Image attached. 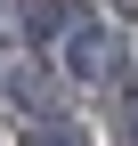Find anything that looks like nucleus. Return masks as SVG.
Instances as JSON below:
<instances>
[{
    "mask_svg": "<svg viewBox=\"0 0 138 146\" xmlns=\"http://www.w3.org/2000/svg\"><path fill=\"white\" fill-rule=\"evenodd\" d=\"M8 98L25 106V114H41V106H49V73L41 65H8Z\"/></svg>",
    "mask_w": 138,
    "mask_h": 146,
    "instance_id": "nucleus-2",
    "label": "nucleus"
},
{
    "mask_svg": "<svg viewBox=\"0 0 138 146\" xmlns=\"http://www.w3.org/2000/svg\"><path fill=\"white\" fill-rule=\"evenodd\" d=\"M25 146H81V130H73V122H33Z\"/></svg>",
    "mask_w": 138,
    "mask_h": 146,
    "instance_id": "nucleus-4",
    "label": "nucleus"
},
{
    "mask_svg": "<svg viewBox=\"0 0 138 146\" xmlns=\"http://www.w3.org/2000/svg\"><path fill=\"white\" fill-rule=\"evenodd\" d=\"M0 8H8V0H0Z\"/></svg>",
    "mask_w": 138,
    "mask_h": 146,
    "instance_id": "nucleus-7",
    "label": "nucleus"
},
{
    "mask_svg": "<svg viewBox=\"0 0 138 146\" xmlns=\"http://www.w3.org/2000/svg\"><path fill=\"white\" fill-rule=\"evenodd\" d=\"M25 33L41 41V33H65V0H33L25 8Z\"/></svg>",
    "mask_w": 138,
    "mask_h": 146,
    "instance_id": "nucleus-3",
    "label": "nucleus"
},
{
    "mask_svg": "<svg viewBox=\"0 0 138 146\" xmlns=\"http://www.w3.org/2000/svg\"><path fill=\"white\" fill-rule=\"evenodd\" d=\"M122 65V41H114V25H65V73L73 81H106V73Z\"/></svg>",
    "mask_w": 138,
    "mask_h": 146,
    "instance_id": "nucleus-1",
    "label": "nucleus"
},
{
    "mask_svg": "<svg viewBox=\"0 0 138 146\" xmlns=\"http://www.w3.org/2000/svg\"><path fill=\"white\" fill-rule=\"evenodd\" d=\"M114 8H122V16H138V0H114Z\"/></svg>",
    "mask_w": 138,
    "mask_h": 146,
    "instance_id": "nucleus-6",
    "label": "nucleus"
},
{
    "mask_svg": "<svg viewBox=\"0 0 138 146\" xmlns=\"http://www.w3.org/2000/svg\"><path fill=\"white\" fill-rule=\"evenodd\" d=\"M114 130H122V138L138 146V89H122V106H114Z\"/></svg>",
    "mask_w": 138,
    "mask_h": 146,
    "instance_id": "nucleus-5",
    "label": "nucleus"
}]
</instances>
